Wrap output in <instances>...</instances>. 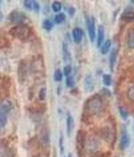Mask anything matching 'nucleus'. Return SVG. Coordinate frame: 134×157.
Segmentation results:
<instances>
[{"label": "nucleus", "mask_w": 134, "mask_h": 157, "mask_svg": "<svg viewBox=\"0 0 134 157\" xmlns=\"http://www.w3.org/2000/svg\"><path fill=\"white\" fill-rule=\"evenodd\" d=\"M103 109V101L99 95H94L87 99L84 104V111L90 116L98 114Z\"/></svg>", "instance_id": "f257e3e1"}, {"label": "nucleus", "mask_w": 134, "mask_h": 157, "mask_svg": "<svg viewBox=\"0 0 134 157\" xmlns=\"http://www.w3.org/2000/svg\"><path fill=\"white\" fill-rule=\"evenodd\" d=\"M9 33L14 37L20 40H25L29 38L32 33L30 27L26 24H18L9 30Z\"/></svg>", "instance_id": "f03ea898"}, {"label": "nucleus", "mask_w": 134, "mask_h": 157, "mask_svg": "<svg viewBox=\"0 0 134 157\" xmlns=\"http://www.w3.org/2000/svg\"><path fill=\"white\" fill-rule=\"evenodd\" d=\"M13 108V104L7 99H4L1 103L0 107V126L1 128H4L6 126L8 121V115Z\"/></svg>", "instance_id": "7ed1b4c3"}, {"label": "nucleus", "mask_w": 134, "mask_h": 157, "mask_svg": "<svg viewBox=\"0 0 134 157\" xmlns=\"http://www.w3.org/2000/svg\"><path fill=\"white\" fill-rule=\"evenodd\" d=\"M86 132L84 130H79L76 135V147H77V154L80 157H82L84 153V148L86 144Z\"/></svg>", "instance_id": "20e7f679"}, {"label": "nucleus", "mask_w": 134, "mask_h": 157, "mask_svg": "<svg viewBox=\"0 0 134 157\" xmlns=\"http://www.w3.org/2000/svg\"><path fill=\"white\" fill-rule=\"evenodd\" d=\"M31 70L34 74H41L45 72V64L43 61L42 57L36 56L33 59L31 63Z\"/></svg>", "instance_id": "39448f33"}, {"label": "nucleus", "mask_w": 134, "mask_h": 157, "mask_svg": "<svg viewBox=\"0 0 134 157\" xmlns=\"http://www.w3.org/2000/svg\"><path fill=\"white\" fill-rule=\"evenodd\" d=\"M100 146V143L95 137H90L89 139H87L85 144V148L84 151L87 154H94L96 153L97 150H99Z\"/></svg>", "instance_id": "423d86ee"}, {"label": "nucleus", "mask_w": 134, "mask_h": 157, "mask_svg": "<svg viewBox=\"0 0 134 157\" xmlns=\"http://www.w3.org/2000/svg\"><path fill=\"white\" fill-rule=\"evenodd\" d=\"M8 20L12 23L25 24V21L27 20L26 15L19 11H13L8 16Z\"/></svg>", "instance_id": "0eeeda50"}, {"label": "nucleus", "mask_w": 134, "mask_h": 157, "mask_svg": "<svg viewBox=\"0 0 134 157\" xmlns=\"http://www.w3.org/2000/svg\"><path fill=\"white\" fill-rule=\"evenodd\" d=\"M86 25L88 29V36L91 42H94L96 39V28H95V21L94 17H87L86 19Z\"/></svg>", "instance_id": "6e6552de"}, {"label": "nucleus", "mask_w": 134, "mask_h": 157, "mask_svg": "<svg viewBox=\"0 0 134 157\" xmlns=\"http://www.w3.org/2000/svg\"><path fill=\"white\" fill-rule=\"evenodd\" d=\"M39 142L41 146H43L44 148H46L50 146L51 139H50V132L49 130L46 127H44L41 129L39 132Z\"/></svg>", "instance_id": "1a4fd4ad"}, {"label": "nucleus", "mask_w": 134, "mask_h": 157, "mask_svg": "<svg viewBox=\"0 0 134 157\" xmlns=\"http://www.w3.org/2000/svg\"><path fill=\"white\" fill-rule=\"evenodd\" d=\"M18 77L20 83H24L28 76V66L25 60H21L18 66Z\"/></svg>", "instance_id": "9d476101"}, {"label": "nucleus", "mask_w": 134, "mask_h": 157, "mask_svg": "<svg viewBox=\"0 0 134 157\" xmlns=\"http://www.w3.org/2000/svg\"><path fill=\"white\" fill-rule=\"evenodd\" d=\"M130 144V139L129 136V134L127 133V130L125 128H123V129L122 130L121 135H120V150H125L128 148Z\"/></svg>", "instance_id": "9b49d317"}, {"label": "nucleus", "mask_w": 134, "mask_h": 157, "mask_svg": "<svg viewBox=\"0 0 134 157\" xmlns=\"http://www.w3.org/2000/svg\"><path fill=\"white\" fill-rule=\"evenodd\" d=\"M104 37H105V30L104 25H100L97 29V39H96V46L100 48L104 44Z\"/></svg>", "instance_id": "f8f14e48"}, {"label": "nucleus", "mask_w": 134, "mask_h": 157, "mask_svg": "<svg viewBox=\"0 0 134 157\" xmlns=\"http://www.w3.org/2000/svg\"><path fill=\"white\" fill-rule=\"evenodd\" d=\"M24 6L26 9H29V10H33V11L39 12L40 10V6L39 4L36 1H33V0H25L23 2Z\"/></svg>", "instance_id": "ddd939ff"}, {"label": "nucleus", "mask_w": 134, "mask_h": 157, "mask_svg": "<svg viewBox=\"0 0 134 157\" xmlns=\"http://www.w3.org/2000/svg\"><path fill=\"white\" fill-rule=\"evenodd\" d=\"M72 36H73V40L76 44H80L83 39L84 32L80 28H74L72 31Z\"/></svg>", "instance_id": "4468645a"}, {"label": "nucleus", "mask_w": 134, "mask_h": 157, "mask_svg": "<svg viewBox=\"0 0 134 157\" xmlns=\"http://www.w3.org/2000/svg\"><path fill=\"white\" fill-rule=\"evenodd\" d=\"M66 125H67V134L68 136H71L72 131L74 129V119L71 114H68V117H67L66 120Z\"/></svg>", "instance_id": "2eb2a0df"}, {"label": "nucleus", "mask_w": 134, "mask_h": 157, "mask_svg": "<svg viewBox=\"0 0 134 157\" xmlns=\"http://www.w3.org/2000/svg\"><path fill=\"white\" fill-rule=\"evenodd\" d=\"M116 57H117V49H113L111 52L110 55L109 62H110V68L111 71L113 70L115 63L116 62Z\"/></svg>", "instance_id": "dca6fc26"}, {"label": "nucleus", "mask_w": 134, "mask_h": 157, "mask_svg": "<svg viewBox=\"0 0 134 157\" xmlns=\"http://www.w3.org/2000/svg\"><path fill=\"white\" fill-rule=\"evenodd\" d=\"M1 157H12V152L8 148L7 143L1 142Z\"/></svg>", "instance_id": "f3484780"}, {"label": "nucleus", "mask_w": 134, "mask_h": 157, "mask_svg": "<svg viewBox=\"0 0 134 157\" xmlns=\"http://www.w3.org/2000/svg\"><path fill=\"white\" fill-rule=\"evenodd\" d=\"M120 19L125 22H133L134 21V13L131 11H126L121 15Z\"/></svg>", "instance_id": "a211bd4d"}, {"label": "nucleus", "mask_w": 134, "mask_h": 157, "mask_svg": "<svg viewBox=\"0 0 134 157\" xmlns=\"http://www.w3.org/2000/svg\"><path fill=\"white\" fill-rule=\"evenodd\" d=\"M112 45V42L110 39H107L104 42V44L100 47V52L103 55H107L109 52L110 47Z\"/></svg>", "instance_id": "6ab92c4d"}, {"label": "nucleus", "mask_w": 134, "mask_h": 157, "mask_svg": "<svg viewBox=\"0 0 134 157\" xmlns=\"http://www.w3.org/2000/svg\"><path fill=\"white\" fill-rule=\"evenodd\" d=\"M127 45L130 49H134V30L129 31L127 39Z\"/></svg>", "instance_id": "aec40b11"}, {"label": "nucleus", "mask_w": 134, "mask_h": 157, "mask_svg": "<svg viewBox=\"0 0 134 157\" xmlns=\"http://www.w3.org/2000/svg\"><path fill=\"white\" fill-rule=\"evenodd\" d=\"M84 85H85L87 91H88V92H91V91L93 90L94 83L91 76H90V75L87 76V77L85 78V83H84Z\"/></svg>", "instance_id": "412c9836"}, {"label": "nucleus", "mask_w": 134, "mask_h": 157, "mask_svg": "<svg viewBox=\"0 0 134 157\" xmlns=\"http://www.w3.org/2000/svg\"><path fill=\"white\" fill-rule=\"evenodd\" d=\"M63 54H64V60L65 62L71 61V54H70L69 50H68V47L67 43L64 42L63 43Z\"/></svg>", "instance_id": "4be33fe9"}, {"label": "nucleus", "mask_w": 134, "mask_h": 157, "mask_svg": "<svg viewBox=\"0 0 134 157\" xmlns=\"http://www.w3.org/2000/svg\"><path fill=\"white\" fill-rule=\"evenodd\" d=\"M66 19V16L63 13H58L54 16V21L57 24H61L64 22V20Z\"/></svg>", "instance_id": "5701e85b"}, {"label": "nucleus", "mask_w": 134, "mask_h": 157, "mask_svg": "<svg viewBox=\"0 0 134 157\" xmlns=\"http://www.w3.org/2000/svg\"><path fill=\"white\" fill-rule=\"evenodd\" d=\"M42 26L46 31H51L53 29L54 25L50 19H45L42 23Z\"/></svg>", "instance_id": "b1692460"}, {"label": "nucleus", "mask_w": 134, "mask_h": 157, "mask_svg": "<svg viewBox=\"0 0 134 157\" xmlns=\"http://www.w3.org/2000/svg\"><path fill=\"white\" fill-rule=\"evenodd\" d=\"M63 73L60 69H57L54 74V80L55 82H61L63 79Z\"/></svg>", "instance_id": "393cba45"}, {"label": "nucleus", "mask_w": 134, "mask_h": 157, "mask_svg": "<svg viewBox=\"0 0 134 157\" xmlns=\"http://www.w3.org/2000/svg\"><path fill=\"white\" fill-rule=\"evenodd\" d=\"M103 83L106 86H110L112 84V77L109 74H104L103 76Z\"/></svg>", "instance_id": "a878e982"}, {"label": "nucleus", "mask_w": 134, "mask_h": 157, "mask_svg": "<svg viewBox=\"0 0 134 157\" xmlns=\"http://www.w3.org/2000/svg\"><path fill=\"white\" fill-rule=\"evenodd\" d=\"M47 97V89L45 87H42L38 92V98L40 101H45Z\"/></svg>", "instance_id": "bb28decb"}, {"label": "nucleus", "mask_w": 134, "mask_h": 157, "mask_svg": "<svg viewBox=\"0 0 134 157\" xmlns=\"http://www.w3.org/2000/svg\"><path fill=\"white\" fill-rule=\"evenodd\" d=\"M61 7L62 6H61V2H58V1H54L52 4V9L54 13H58V12L61 11Z\"/></svg>", "instance_id": "cd10ccee"}, {"label": "nucleus", "mask_w": 134, "mask_h": 157, "mask_svg": "<svg viewBox=\"0 0 134 157\" xmlns=\"http://www.w3.org/2000/svg\"><path fill=\"white\" fill-rule=\"evenodd\" d=\"M127 96L129 100L131 102H134V85L128 89L127 92Z\"/></svg>", "instance_id": "c85d7f7f"}, {"label": "nucleus", "mask_w": 134, "mask_h": 157, "mask_svg": "<svg viewBox=\"0 0 134 157\" xmlns=\"http://www.w3.org/2000/svg\"><path fill=\"white\" fill-rule=\"evenodd\" d=\"M75 85V81L73 76H68L66 78V86L69 88H73Z\"/></svg>", "instance_id": "c756f323"}, {"label": "nucleus", "mask_w": 134, "mask_h": 157, "mask_svg": "<svg viewBox=\"0 0 134 157\" xmlns=\"http://www.w3.org/2000/svg\"><path fill=\"white\" fill-rule=\"evenodd\" d=\"M119 112H120V115L122 119H124V120H126L127 119V117H128V112H127V111L125 109L120 106L119 107Z\"/></svg>", "instance_id": "7c9ffc66"}, {"label": "nucleus", "mask_w": 134, "mask_h": 157, "mask_svg": "<svg viewBox=\"0 0 134 157\" xmlns=\"http://www.w3.org/2000/svg\"><path fill=\"white\" fill-rule=\"evenodd\" d=\"M71 70H72L71 66L70 65H66L64 67V72H63V73H64V76L68 77V76H70V74H71Z\"/></svg>", "instance_id": "2f4dec72"}, {"label": "nucleus", "mask_w": 134, "mask_h": 157, "mask_svg": "<svg viewBox=\"0 0 134 157\" xmlns=\"http://www.w3.org/2000/svg\"><path fill=\"white\" fill-rule=\"evenodd\" d=\"M59 148H60L61 153H63V152H64V139H63L62 133H61L60 139H59Z\"/></svg>", "instance_id": "473e14b6"}, {"label": "nucleus", "mask_w": 134, "mask_h": 157, "mask_svg": "<svg viewBox=\"0 0 134 157\" xmlns=\"http://www.w3.org/2000/svg\"><path fill=\"white\" fill-rule=\"evenodd\" d=\"M68 13L71 16H73L75 14V9L74 7H70L68 9Z\"/></svg>", "instance_id": "72a5a7b5"}, {"label": "nucleus", "mask_w": 134, "mask_h": 157, "mask_svg": "<svg viewBox=\"0 0 134 157\" xmlns=\"http://www.w3.org/2000/svg\"><path fill=\"white\" fill-rule=\"evenodd\" d=\"M68 157H72V155L71 153H69V154H68Z\"/></svg>", "instance_id": "f704fd0d"}, {"label": "nucleus", "mask_w": 134, "mask_h": 157, "mask_svg": "<svg viewBox=\"0 0 134 157\" xmlns=\"http://www.w3.org/2000/svg\"><path fill=\"white\" fill-rule=\"evenodd\" d=\"M32 157H41V156H32Z\"/></svg>", "instance_id": "c9c22d12"}, {"label": "nucleus", "mask_w": 134, "mask_h": 157, "mask_svg": "<svg viewBox=\"0 0 134 157\" xmlns=\"http://www.w3.org/2000/svg\"><path fill=\"white\" fill-rule=\"evenodd\" d=\"M131 2H132L133 3H134V1H131Z\"/></svg>", "instance_id": "e433bc0d"}]
</instances>
